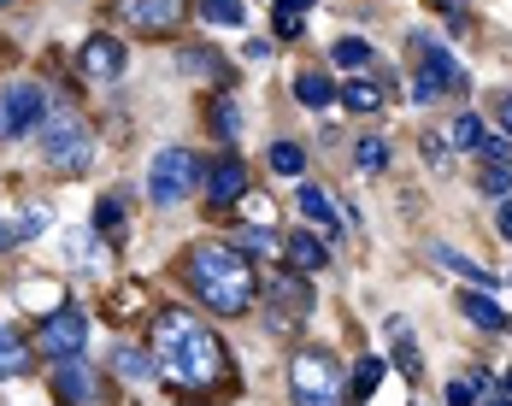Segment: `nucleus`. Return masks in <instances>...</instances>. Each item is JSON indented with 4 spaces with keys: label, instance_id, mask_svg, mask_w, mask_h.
Listing matches in <instances>:
<instances>
[{
    "label": "nucleus",
    "instance_id": "obj_10",
    "mask_svg": "<svg viewBox=\"0 0 512 406\" xmlns=\"http://www.w3.org/2000/svg\"><path fill=\"white\" fill-rule=\"evenodd\" d=\"M0 112H6V130H12V136H30V130H42V118H48V95H42L36 83H12V89L0 95Z\"/></svg>",
    "mask_w": 512,
    "mask_h": 406
},
{
    "label": "nucleus",
    "instance_id": "obj_33",
    "mask_svg": "<svg viewBox=\"0 0 512 406\" xmlns=\"http://www.w3.org/2000/svg\"><path fill=\"white\" fill-rule=\"evenodd\" d=\"M271 18H277V36H301V30H307V12H289V6H271Z\"/></svg>",
    "mask_w": 512,
    "mask_h": 406
},
{
    "label": "nucleus",
    "instance_id": "obj_44",
    "mask_svg": "<svg viewBox=\"0 0 512 406\" xmlns=\"http://www.w3.org/2000/svg\"><path fill=\"white\" fill-rule=\"evenodd\" d=\"M0 6H18V0H0Z\"/></svg>",
    "mask_w": 512,
    "mask_h": 406
},
{
    "label": "nucleus",
    "instance_id": "obj_40",
    "mask_svg": "<svg viewBox=\"0 0 512 406\" xmlns=\"http://www.w3.org/2000/svg\"><path fill=\"white\" fill-rule=\"evenodd\" d=\"M12 242H18V236H12V224H6V212H0V254H6Z\"/></svg>",
    "mask_w": 512,
    "mask_h": 406
},
{
    "label": "nucleus",
    "instance_id": "obj_12",
    "mask_svg": "<svg viewBox=\"0 0 512 406\" xmlns=\"http://www.w3.org/2000/svg\"><path fill=\"white\" fill-rule=\"evenodd\" d=\"M124 42L118 36H89L83 48H77V65H83V77H95V83H112L118 71H124Z\"/></svg>",
    "mask_w": 512,
    "mask_h": 406
},
{
    "label": "nucleus",
    "instance_id": "obj_18",
    "mask_svg": "<svg viewBox=\"0 0 512 406\" xmlns=\"http://www.w3.org/2000/svg\"><path fill=\"white\" fill-rule=\"evenodd\" d=\"M24 371H30V342L0 324V377H24Z\"/></svg>",
    "mask_w": 512,
    "mask_h": 406
},
{
    "label": "nucleus",
    "instance_id": "obj_15",
    "mask_svg": "<svg viewBox=\"0 0 512 406\" xmlns=\"http://www.w3.org/2000/svg\"><path fill=\"white\" fill-rule=\"evenodd\" d=\"M460 312L477 324V330H507V312L489 301V289H471V295H460Z\"/></svg>",
    "mask_w": 512,
    "mask_h": 406
},
{
    "label": "nucleus",
    "instance_id": "obj_2",
    "mask_svg": "<svg viewBox=\"0 0 512 406\" xmlns=\"http://www.w3.org/2000/svg\"><path fill=\"white\" fill-rule=\"evenodd\" d=\"M183 283H189V295H195L206 312H218V318H242L259 295L254 265H248V254H242L236 242H201V248H189Z\"/></svg>",
    "mask_w": 512,
    "mask_h": 406
},
{
    "label": "nucleus",
    "instance_id": "obj_9",
    "mask_svg": "<svg viewBox=\"0 0 512 406\" xmlns=\"http://www.w3.org/2000/svg\"><path fill=\"white\" fill-rule=\"evenodd\" d=\"M189 0H118V18L136 30V36H171L183 24Z\"/></svg>",
    "mask_w": 512,
    "mask_h": 406
},
{
    "label": "nucleus",
    "instance_id": "obj_29",
    "mask_svg": "<svg viewBox=\"0 0 512 406\" xmlns=\"http://www.w3.org/2000/svg\"><path fill=\"white\" fill-rule=\"evenodd\" d=\"M336 65H348V71H359V65H365V59H371V42H365V36H342V42H336Z\"/></svg>",
    "mask_w": 512,
    "mask_h": 406
},
{
    "label": "nucleus",
    "instance_id": "obj_5",
    "mask_svg": "<svg viewBox=\"0 0 512 406\" xmlns=\"http://www.w3.org/2000/svg\"><path fill=\"white\" fill-rule=\"evenodd\" d=\"M36 136H42V159H48L59 177H77V171H89L95 142H89V124H83L77 112H48Z\"/></svg>",
    "mask_w": 512,
    "mask_h": 406
},
{
    "label": "nucleus",
    "instance_id": "obj_37",
    "mask_svg": "<svg viewBox=\"0 0 512 406\" xmlns=\"http://www.w3.org/2000/svg\"><path fill=\"white\" fill-rule=\"evenodd\" d=\"M424 153H430V165H448V148H442V136H424Z\"/></svg>",
    "mask_w": 512,
    "mask_h": 406
},
{
    "label": "nucleus",
    "instance_id": "obj_3",
    "mask_svg": "<svg viewBox=\"0 0 512 406\" xmlns=\"http://www.w3.org/2000/svg\"><path fill=\"white\" fill-rule=\"evenodd\" d=\"M465 65L454 59V48H442L436 36H412V101L436 106L448 95H465Z\"/></svg>",
    "mask_w": 512,
    "mask_h": 406
},
{
    "label": "nucleus",
    "instance_id": "obj_42",
    "mask_svg": "<svg viewBox=\"0 0 512 406\" xmlns=\"http://www.w3.org/2000/svg\"><path fill=\"white\" fill-rule=\"evenodd\" d=\"M501 395H507V401H512V371H507V377H501Z\"/></svg>",
    "mask_w": 512,
    "mask_h": 406
},
{
    "label": "nucleus",
    "instance_id": "obj_23",
    "mask_svg": "<svg viewBox=\"0 0 512 406\" xmlns=\"http://www.w3.org/2000/svg\"><path fill=\"white\" fill-rule=\"evenodd\" d=\"M112 371H118V377H130V383H142V377H154L159 365H154V354H136V348H118V354H112Z\"/></svg>",
    "mask_w": 512,
    "mask_h": 406
},
{
    "label": "nucleus",
    "instance_id": "obj_14",
    "mask_svg": "<svg viewBox=\"0 0 512 406\" xmlns=\"http://www.w3.org/2000/svg\"><path fill=\"white\" fill-rule=\"evenodd\" d=\"M283 254H289V271H324V265H330V236L301 230V236L283 242Z\"/></svg>",
    "mask_w": 512,
    "mask_h": 406
},
{
    "label": "nucleus",
    "instance_id": "obj_43",
    "mask_svg": "<svg viewBox=\"0 0 512 406\" xmlns=\"http://www.w3.org/2000/svg\"><path fill=\"white\" fill-rule=\"evenodd\" d=\"M495 406H512V401H507V395H501V401H495Z\"/></svg>",
    "mask_w": 512,
    "mask_h": 406
},
{
    "label": "nucleus",
    "instance_id": "obj_22",
    "mask_svg": "<svg viewBox=\"0 0 512 406\" xmlns=\"http://www.w3.org/2000/svg\"><path fill=\"white\" fill-rule=\"evenodd\" d=\"M383 371H389L383 359H377V354H365V359L354 365V377H348V389H354L359 401H371V395H377V383H383Z\"/></svg>",
    "mask_w": 512,
    "mask_h": 406
},
{
    "label": "nucleus",
    "instance_id": "obj_13",
    "mask_svg": "<svg viewBox=\"0 0 512 406\" xmlns=\"http://www.w3.org/2000/svg\"><path fill=\"white\" fill-rule=\"evenodd\" d=\"M242 195H248V165L230 153V159H218V165L206 171V201L212 206H236Z\"/></svg>",
    "mask_w": 512,
    "mask_h": 406
},
{
    "label": "nucleus",
    "instance_id": "obj_30",
    "mask_svg": "<svg viewBox=\"0 0 512 406\" xmlns=\"http://www.w3.org/2000/svg\"><path fill=\"white\" fill-rule=\"evenodd\" d=\"M354 159H359V171H383L389 165V142H377V136H365L354 148Z\"/></svg>",
    "mask_w": 512,
    "mask_h": 406
},
{
    "label": "nucleus",
    "instance_id": "obj_32",
    "mask_svg": "<svg viewBox=\"0 0 512 406\" xmlns=\"http://www.w3.org/2000/svg\"><path fill=\"white\" fill-rule=\"evenodd\" d=\"M236 248L242 254H277V236L271 230H236Z\"/></svg>",
    "mask_w": 512,
    "mask_h": 406
},
{
    "label": "nucleus",
    "instance_id": "obj_34",
    "mask_svg": "<svg viewBox=\"0 0 512 406\" xmlns=\"http://www.w3.org/2000/svg\"><path fill=\"white\" fill-rule=\"evenodd\" d=\"M477 153H483L489 165H512V142H507V136H483V148H477Z\"/></svg>",
    "mask_w": 512,
    "mask_h": 406
},
{
    "label": "nucleus",
    "instance_id": "obj_38",
    "mask_svg": "<svg viewBox=\"0 0 512 406\" xmlns=\"http://www.w3.org/2000/svg\"><path fill=\"white\" fill-rule=\"evenodd\" d=\"M436 6L448 12V24H454V30H465V6H460V0H436Z\"/></svg>",
    "mask_w": 512,
    "mask_h": 406
},
{
    "label": "nucleus",
    "instance_id": "obj_1",
    "mask_svg": "<svg viewBox=\"0 0 512 406\" xmlns=\"http://www.w3.org/2000/svg\"><path fill=\"white\" fill-rule=\"evenodd\" d=\"M154 365L177 395H218L230 383V354H224L218 330L177 306L154 318Z\"/></svg>",
    "mask_w": 512,
    "mask_h": 406
},
{
    "label": "nucleus",
    "instance_id": "obj_25",
    "mask_svg": "<svg viewBox=\"0 0 512 406\" xmlns=\"http://www.w3.org/2000/svg\"><path fill=\"white\" fill-rule=\"evenodd\" d=\"M377 101H383V89H377L371 77H354V83L342 89V106H348V112H377Z\"/></svg>",
    "mask_w": 512,
    "mask_h": 406
},
{
    "label": "nucleus",
    "instance_id": "obj_24",
    "mask_svg": "<svg viewBox=\"0 0 512 406\" xmlns=\"http://www.w3.org/2000/svg\"><path fill=\"white\" fill-rule=\"evenodd\" d=\"M271 171H277V177H301V171H307L301 142H271Z\"/></svg>",
    "mask_w": 512,
    "mask_h": 406
},
{
    "label": "nucleus",
    "instance_id": "obj_11",
    "mask_svg": "<svg viewBox=\"0 0 512 406\" xmlns=\"http://www.w3.org/2000/svg\"><path fill=\"white\" fill-rule=\"evenodd\" d=\"M53 395H59V406H101V377L89 365H77V359H59Z\"/></svg>",
    "mask_w": 512,
    "mask_h": 406
},
{
    "label": "nucleus",
    "instance_id": "obj_41",
    "mask_svg": "<svg viewBox=\"0 0 512 406\" xmlns=\"http://www.w3.org/2000/svg\"><path fill=\"white\" fill-rule=\"evenodd\" d=\"M277 6H289V12H307L312 0H277Z\"/></svg>",
    "mask_w": 512,
    "mask_h": 406
},
{
    "label": "nucleus",
    "instance_id": "obj_27",
    "mask_svg": "<svg viewBox=\"0 0 512 406\" xmlns=\"http://www.w3.org/2000/svg\"><path fill=\"white\" fill-rule=\"evenodd\" d=\"M477 189H483L489 201H507V195H512V165H483V177H477Z\"/></svg>",
    "mask_w": 512,
    "mask_h": 406
},
{
    "label": "nucleus",
    "instance_id": "obj_26",
    "mask_svg": "<svg viewBox=\"0 0 512 406\" xmlns=\"http://www.w3.org/2000/svg\"><path fill=\"white\" fill-rule=\"evenodd\" d=\"M201 18L206 24H230V30H236V24L248 18V6H242V0H201Z\"/></svg>",
    "mask_w": 512,
    "mask_h": 406
},
{
    "label": "nucleus",
    "instance_id": "obj_45",
    "mask_svg": "<svg viewBox=\"0 0 512 406\" xmlns=\"http://www.w3.org/2000/svg\"><path fill=\"white\" fill-rule=\"evenodd\" d=\"M507 330H512V318H507Z\"/></svg>",
    "mask_w": 512,
    "mask_h": 406
},
{
    "label": "nucleus",
    "instance_id": "obj_8",
    "mask_svg": "<svg viewBox=\"0 0 512 406\" xmlns=\"http://www.w3.org/2000/svg\"><path fill=\"white\" fill-rule=\"evenodd\" d=\"M36 348H42L48 359H77L83 348H89V318H83L77 306L48 312V318H42V330H36Z\"/></svg>",
    "mask_w": 512,
    "mask_h": 406
},
{
    "label": "nucleus",
    "instance_id": "obj_6",
    "mask_svg": "<svg viewBox=\"0 0 512 406\" xmlns=\"http://www.w3.org/2000/svg\"><path fill=\"white\" fill-rule=\"evenodd\" d=\"M206 189V165L195 148H159L154 171H148V201L154 206H177L183 195Z\"/></svg>",
    "mask_w": 512,
    "mask_h": 406
},
{
    "label": "nucleus",
    "instance_id": "obj_35",
    "mask_svg": "<svg viewBox=\"0 0 512 406\" xmlns=\"http://www.w3.org/2000/svg\"><path fill=\"white\" fill-rule=\"evenodd\" d=\"M101 230L118 242V230H124V206H118V201H101Z\"/></svg>",
    "mask_w": 512,
    "mask_h": 406
},
{
    "label": "nucleus",
    "instance_id": "obj_36",
    "mask_svg": "<svg viewBox=\"0 0 512 406\" xmlns=\"http://www.w3.org/2000/svg\"><path fill=\"white\" fill-rule=\"evenodd\" d=\"M495 224H501V236H507V242H512V195H507V201H501V206H495Z\"/></svg>",
    "mask_w": 512,
    "mask_h": 406
},
{
    "label": "nucleus",
    "instance_id": "obj_20",
    "mask_svg": "<svg viewBox=\"0 0 512 406\" xmlns=\"http://www.w3.org/2000/svg\"><path fill=\"white\" fill-rule=\"evenodd\" d=\"M295 101L312 106V112H324V106L336 101V83H330V77H318V71H301V77H295Z\"/></svg>",
    "mask_w": 512,
    "mask_h": 406
},
{
    "label": "nucleus",
    "instance_id": "obj_39",
    "mask_svg": "<svg viewBox=\"0 0 512 406\" xmlns=\"http://www.w3.org/2000/svg\"><path fill=\"white\" fill-rule=\"evenodd\" d=\"M495 112H501V130L512 136V95H501V106H495Z\"/></svg>",
    "mask_w": 512,
    "mask_h": 406
},
{
    "label": "nucleus",
    "instance_id": "obj_19",
    "mask_svg": "<svg viewBox=\"0 0 512 406\" xmlns=\"http://www.w3.org/2000/svg\"><path fill=\"white\" fill-rule=\"evenodd\" d=\"M483 395H489V371H477V365L448 383V406H483Z\"/></svg>",
    "mask_w": 512,
    "mask_h": 406
},
{
    "label": "nucleus",
    "instance_id": "obj_31",
    "mask_svg": "<svg viewBox=\"0 0 512 406\" xmlns=\"http://www.w3.org/2000/svg\"><path fill=\"white\" fill-rule=\"evenodd\" d=\"M212 124H218V136H230V142H236V130H242V112H236V101H230V95L212 106Z\"/></svg>",
    "mask_w": 512,
    "mask_h": 406
},
{
    "label": "nucleus",
    "instance_id": "obj_16",
    "mask_svg": "<svg viewBox=\"0 0 512 406\" xmlns=\"http://www.w3.org/2000/svg\"><path fill=\"white\" fill-rule=\"evenodd\" d=\"M430 259H436V265H448V271H460L465 283H477V289H495V271H483V265H477V259L454 254V248H448V242H436V248H430Z\"/></svg>",
    "mask_w": 512,
    "mask_h": 406
},
{
    "label": "nucleus",
    "instance_id": "obj_4",
    "mask_svg": "<svg viewBox=\"0 0 512 406\" xmlns=\"http://www.w3.org/2000/svg\"><path fill=\"white\" fill-rule=\"evenodd\" d=\"M289 389H295V406H342L348 401V371L330 348H301L289 365Z\"/></svg>",
    "mask_w": 512,
    "mask_h": 406
},
{
    "label": "nucleus",
    "instance_id": "obj_7",
    "mask_svg": "<svg viewBox=\"0 0 512 406\" xmlns=\"http://www.w3.org/2000/svg\"><path fill=\"white\" fill-rule=\"evenodd\" d=\"M265 330L271 336H295L301 330V318L312 312V289H307V271H277L271 283H265Z\"/></svg>",
    "mask_w": 512,
    "mask_h": 406
},
{
    "label": "nucleus",
    "instance_id": "obj_17",
    "mask_svg": "<svg viewBox=\"0 0 512 406\" xmlns=\"http://www.w3.org/2000/svg\"><path fill=\"white\" fill-rule=\"evenodd\" d=\"M295 201H301V212H307V224H324V236H342V218H336V201H330L324 189H301Z\"/></svg>",
    "mask_w": 512,
    "mask_h": 406
},
{
    "label": "nucleus",
    "instance_id": "obj_28",
    "mask_svg": "<svg viewBox=\"0 0 512 406\" xmlns=\"http://www.w3.org/2000/svg\"><path fill=\"white\" fill-rule=\"evenodd\" d=\"M483 136H489V130H483V118H471V112H460V118H454V148L477 153V148H483Z\"/></svg>",
    "mask_w": 512,
    "mask_h": 406
},
{
    "label": "nucleus",
    "instance_id": "obj_21",
    "mask_svg": "<svg viewBox=\"0 0 512 406\" xmlns=\"http://www.w3.org/2000/svg\"><path fill=\"white\" fill-rule=\"evenodd\" d=\"M389 342H395V365L407 371L412 383L424 377V365H418V354H412V336H407V318H389Z\"/></svg>",
    "mask_w": 512,
    "mask_h": 406
}]
</instances>
